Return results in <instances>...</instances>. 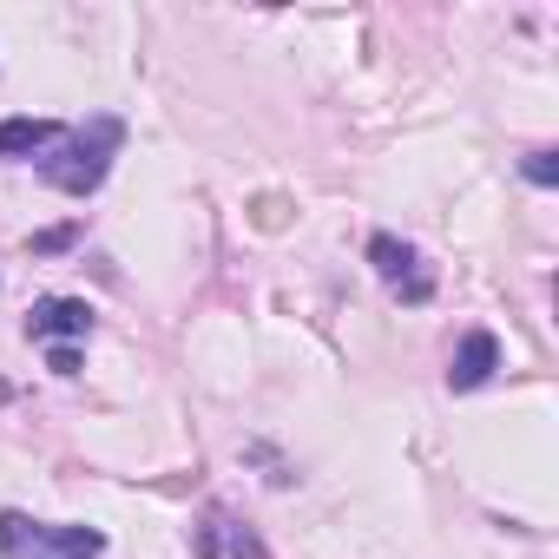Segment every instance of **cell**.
Instances as JSON below:
<instances>
[{
  "label": "cell",
  "instance_id": "cell-1",
  "mask_svg": "<svg viewBox=\"0 0 559 559\" xmlns=\"http://www.w3.org/2000/svg\"><path fill=\"white\" fill-rule=\"evenodd\" d=\"M119 139H126V126H119L112 112H99V119L60 132V145L40 152V178H47L53 191H67V198H93V191L106 185L112 158H119Z\"/></svg>",
  "mask_w": 559,
  "mask_h": 559
},
{
  "label": "cell",
  "instance_id": "cell-2",
  "mask_svg": "<svg viewBox=\"0 0 559 559\" xmlns=\"http://www.w3.org/2000/svg\"><path fill=\"white\" fill-rule=\"evenodd\" d=\"M106 533L80 520H34L21 507L0 513V559H99Z\"/></svg>",
  "mask_w": 559,
  "mask_h": 559
},
{
  "label": "cell",
  "instance_id": "cell-3",
  "mask_svg": "<svg viewBox=\"0 0 559 559\" xmlns=\"http://www.w3.org/2000/svg\"><path fill=\"white\" fill-rule=\"evenodd\" d=\"M369 263H376V276H382L402 304H428V297H435V270H428L421 250L402 243L395 230H376V237H369Z\"/></svg>",
  "mask_w": 559,
  "mask_h": 559
},
{
  "label": "cell",
  "instance_id": "cell-4",
  "mask_svg": "<svg viewBox=\"0 0 559 559\" xmlns=\"http://www.w3.org/2000/svg\"><path fill=\"white\" fill-rule=\"evenodd\" d=\"M191 552H198V559H270L263 539H257L230 507H204V513H198V526H191Z\"/></svg>",
  "mask_w": 559,
  "mask_h": 559
},
{
  "label": "cell",
  "instance_id": "cell-5",
  "mask_svg": "<svg viewBox=\"0 0 559 559\" xmlns=\"http://www.w3.org/2000/svg\"><path fill=\"white\" fill-rule=\"evenodd\" d=\"M27 336H34L40 349H80V343L93 336V310H86L80 297H40L34 317H27Z\"/></svg>",
  "mask_w": 559,
  "mask_h": 559
},
{
  "label": "cell",
  "instance_id": "cell-6",
  "mask_svg": "<svg viewBox=\"0 0 559 559\" xmlns=\"http://www.w3.org/2000/svg\"><path fill=\"white\" fill-rule=\"evenodd\" d=\"M493 369H500V343H493V330H467L461 349H454V362H448V389H454V395H474V389L493 382Z\"/></svg>",
  "mask_w": 559,
  "mask_h": 559
},
{
  "label": "cell",
  "instance_id": "cell-7",
  "mask_svg": "<svg viewBox=\"0 0 559 559\" xmlns=\"http://www.w3.org/2000/svg\"><path fill=\"white\" fill-rule=\"evenodd\" d=\"M47 145H60L53 119H0V158H40Z\"/></svg>",
  "mask_w": 559,
  "mask_h": 559
},
{
  "label": "cell",
  "instance_id": "cell-8",
  "mask_svg": "<svg viewBox=\"0 0 559 559\" xmlns=\"http://www.w3.org/2000/svg\"><path fill=\"white\" fill-rule=\"evenodd\" d=\"M520 171H526V185H539V191H546V185H559V158H552L546 145H539V152H526V158H520Z\"/></svg>",
  "mask_w": 559,
  "mask_h": 559
},
{
  "label": "cell",
  "instance_id": "cell-9",
  "mask_svg": "<svg viewBox=\"0 0 559 559\" xmlns=\"http://www.w3.org/2000/svg\"><path fill=\"white\" fill-rule=\"evenodd\" d=\"M47 362H53V376H80V349H47Z\"/></svg>",
  "mask_w": 559,
  "mask_h": 559
}]
</instances>
